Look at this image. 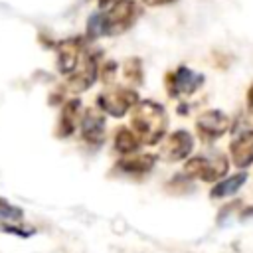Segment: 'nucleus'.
Segmentation results:
<instances>
[{
    "instance_id": "obj_1",
    "label": "nucleus",
    "mask_w": 253,
    "mask_h": 253,
    "mask_svg": "<svg viewBox=\"0 0 253 253\" xmlns=\"http://www.w3.org/2000/svg\"><path fill=\"white\" fill-rule=\"evenodd\" d=\"M130 125L142 144H156L166 134L168 117L160 103L156 101H138L130 109Z\"/></svg>"
},
{
    "instance_id": "obj_2",
    "label": "nucleus",
    "mask_w": 253,
    "mask_h": 253,
    "mask_svg": "<svg viewBox=\"0 0 253 253\" xmlns=\"http://www.w3.org/2000/svg\"><path fill=\"white\" fill-rule=\"evenodd\" d=\"M99 12H101L103 36H119L136 24V20L142 14V8L136 0H121L119 4Z\"/></svg>"
},
{
    "instance_id": "obj_3",
    "label": "nucleus",
    "mask_w": 253,
    "mask_h": 253,
    "mask_svg": "<svg viewBox=\"0 0 253 253\" xmlns=\"http://www.w3.org/2000/svg\"><path fill=\"white\" fill-rule=\"evenodd\" d=\"M229 170V160L223 154H213V156H194L188 158L184 164V172L190 178H198L202 182H215L221 180Z\"/></svg>"
},
{
    "instance_id": "obj_4",
    "label": "nucleus",
    "mask_w": 253,
    "mask_h": 253,
    "mask_svg": "<svg viewBox=\"0 0 253 253\" xmlns=\"http://www.w3.org/2000/svg\"><path fill=\"white\" fill-rule=\"evenodd\" d=\"M87 40L83 38H67L55 43V63H57V71L65 77H69L83 61L85 53H87Z\"/></svg>"
},
{
    "instance_id": "obj_5",
    "label": "nucleus",
    "mask_w": 253,
    "mask_h": 253,
    "mask_svg": "<svg viewBox=\"0 0 253 253\" xmlns=\"http://www.w3.org/2000/svg\"><path fill=\"white\" fill-rule=\"evenodd\" d=\"M204 79L206 77L202 73L186 65H180L164 75V87L170 97H186V95H194L204 85Z\"/></svg>"
},
{
    "instance_id": "obj_6",
    "label": "nucleus",
    "mask_w": 253,
    "mask_h": 253,
    "mask_svg": "<svg viewBox=\"0 0 253 253\" xmlns=\"http://www.w3.org/2000/svg\"><path fill=\"white\" fill-rule=\"evenodd\" d=\"M136 103H138V95L134 89L128 87H113L97 95V107L111 117H123Z\"/></svg>"
},
{
    "instance_id": "obj_7",
    "label": "nucleus",
    "mask_w": 253,
    "mask_h": 253,
    "mask_svg": "<svg viewBox=\"0 0 253 253\" xmlns=\"http://www.w3.org/2000/svg\"><path fill=\"white\" fill-rule=\"evenodd\" d=\"M231 128V121L225 113L213 109V111H204L196 119V132L202 142H213L219 136H223Z\"/></svg>"
},
{
    "instance_id": "obj_8",
    "label": "nucleus",
    "mask_w": 253,
    "mask_h": 253,
    "mask_svg": "<svg viewBox=\"0 0 253 253\" xmlns=\"http://www.w3.org/2000/svg\"><path fill=\"white\" fill-rule=\"evenodd\" d=\"M99 59H101V51L87 49V53H85L81 65L67 77V85H69L73 91H85V89L93 87V83L97 81L99 71H101Z\"/></svg>"
},
{
    "instance_id": "obj_9",
    "label": "nucleus",
    "mask_w": 253,
    "mask_h": 253,
    "mask_svg": "<svg viewBox=\"0 0 253 253\" xmlns=\"http://www.w3.org/2000/svg\"><path fill=\"white\" fill-rule=\"evenodd\" d=\"M192 150H194V138H192V134L188 130L180 128V130H174L172 134H168V138H166L160 154L168 162H178V160L188 158Z\"/></svg>"
},
{
    "instance_id": "obj_10",
    "label": "nucleus",
    "mask_w": 253,
    "mask_h": 253,
    "mask_svg": "<svg viewBox=\"0 0 253 253\" xmlns=\"http://www.w3.org/2000/svg\"><path fill=\"white\" fill-rule=\"evenodd\" d=\"M81 111H83V105H81L79 99H69L63 105V109L59 113L57 128H55V134L59 138H67V136H71L75 132V128H77V125L81 123V117H83Z\"/></svg>"
},
{
    "instance_id": "obj_11",
    "label": "nucleus",
    "mask_w": 253,
    "mask_h": 253,
    "mask_svg": "<svg viewBox=\"0 0 253 253\" xmlns=\"http://www.w3.org/2000/svg\"><path fill=\"white\" fill-rule=\"evenodd\" d=\"M81 136L89 144H101L105 140V117L93 109H87L81 117Z\"/></svg>"
},
{
    "instance_id": "obj_12",
    "label": "nucleus",
    "mask_w": 253,
    "mask_h": 253,
    "mask_svg": "<svg viewBox=\"0 0 253 253\" xmlns=\"http://www.w3.org/2000/svg\"><path fill=\"white\" fill-rule=\"evenodd\" d=\"M229 154L237 168L253 164V134H235L229 144Z\"/></svg>"
},
{
    "instance_id": "obj_13",
    "label": "nucleus",
    "mask_w": 253,
    "mask_h": 253,
    "mask_svg": "<svg viewBox=\"0 0 253 253\" xmlns=\"http://www.w3.org/2000/svg\"><path fill=\"white\" fill-rule=\"evenodd\" d=\"M154 162H156V156H152V154H136V156H126V158L119 160L117 168L123 174L140 176V174L150 172L154 168Z\"/></svg>"
},
{
    "instance_id": "obj_14",
    "label": "nucleus",
    "mask_w": 253,
    "mask_h": 253,
    "mask_svg": "<svg viewBox=\"0 0 253 253\" xmlns=\"http://www.w3.org/2000/svg\"><path fill=\"white\" fill-rule=\"evenodd\" d=\"M247 182V172H235V174H229L227 178L219 180L217 184H213L211 192H210V198L213 200H219V198H229L233 194L239 192V188Z\"/></svg>"
},
{
    "instance_id": "obj_15",
    "label": "nucleus",
    "mask_w": 253,
    "mask_h": 253,
    "mask_svg": "<svg viewBox=\"0 0 253 253\" xmlns=\"http://www.w3.org/2000/svg\"><path fill=\"white\" fill-rule=\"evenodd\" d=\"M140 138L136 136L134 130L126 128V126H121L117 132H115V150L121 152V154H132L138 150L140 146Z\"/></svg>"
},
{
    "instance_id": "obj_16",
    "label": "nucleus",
    "mask_w": 253,
    "mask_h": 253,
    "mask_svg": "<svg viewBox=\"0 0 253 253\" xmlns=\"http://www.w3.org/2000/svg\"><path fill=\"white\" fill-rule=\"evenodd\" d=\"M0 219H4V221H12V223H22V219H24V211H22L18 206H14L12 202L0 198Z\"/></svg>"
},
{
    "instance_id": "obj_17",
    "label": "nucleus",
    "mask_w": 253,
    "mask_h": 253,
    "mask_svg": "<svg viewBox=\"0 0 253 253\" xmlns=\"http://www.w3.org/2000/svg\"><path fill=\"white\" fill-rule=\"evenodd\" d=\"M123 73L130 83H136V85L142 83V63H140V59L138 57L126 59L125 65H123Z\"/></svg>"
},
{
    "instance_id": "obj_18",
    "label": "nucleus",
    "mask_w": 253,
    "mask_h": 253,
    "mask_svg": "<svg viewBox=\"0 0 253 253\" xmlns=\"http://www.w3.org/2000/svg\"><path fill=\"white\" fill-rule=\"evenodd\" d=\"M103 36V24H101V12H93L87 20V26H85V38L87 42H93L97 38Z\"/></svg>"
},
{
    "instance_id": "obj_19",
    "label": "nucleus",
    "mask_w": 253,
    "mask_h": 253,
    "mask_svg": "<svg viewBox=\"0 0 253 253\" xmlns=\"http://www.w3.org/2000/svg\"><path fill=\"white\" fill-rule=\"evenodd\" d=\"M115 71H117V63H115V61H105L103 67H101V77H103V81H105V83L113 81Z\"/></svg>"
},
{
    "instance_id": "obj_20",
    "label": "nucleus",
    "mask_w": 253,
    "mask_h": 253,
    "mask_svg": "<svg viewBox=\"0 0 253 253\" xmlns=\"http://www.w3.org/2000/svg\"><path fill=\"white\" fill-rule=\"evenodd\" d=\"M2 231H6V233H16V235H20V237H28V235L34 233V229H20V227H14V225H2Z\"/></svg>"
},
{
    "instance_id": "obj_21",
    "label": "nucleus",
    "mask_w": 253,
    "mask_h": 253,
    "mask_svg": "<svg viewBox=\"0 0 253 253\" xmlns=\"http://www.w3.org/2000/svg\"><path fill=\"white\" fill-rule=\"evenodd\" d=\"M144 6H150V8H158V6H166V4H172L176 0H140Z\"/></svg>"
},
{
    "instance_id": "obj_22",
    "label": "nucleus",
    "mask_w": 253,
    "mask_h": 253,
    "mask_svg": "<svg viewBox=\"0 0 253 253\" xmlns=\"http://www.w3.org/2000/svg\"><path fill=\"white\" fill-rule=\"evenodd\" d=\"M121 0H99V10H107V8H111V6H115V4H119Z\"/></svg>"
},
{
    "instance_id": "obj_23",
    "label": "nucleus",
    "mask_w": 253,
    "mask_h": 253,
    "mask_svg": "<svg viewBox=\"0 0 253 253\" xmlns=\"http://www.w3.org/2000/svg\"><path fill=\"white\" fill-rule=\"evenodd\" d=\"M247 111L253 113V83H251V87L247 89Z\"/></svg>"
}]
</instances>
